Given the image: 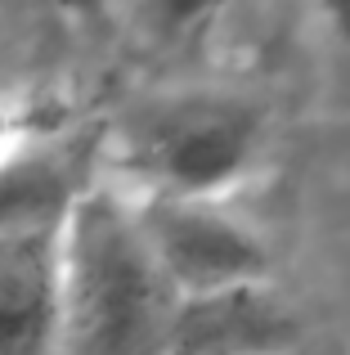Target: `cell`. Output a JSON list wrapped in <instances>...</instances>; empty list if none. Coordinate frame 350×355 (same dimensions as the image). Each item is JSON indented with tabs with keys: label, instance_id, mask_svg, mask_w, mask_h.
<instances>
[{
	"label": "cell",
	"instance_id": "6da1fadb",
	"mask_svg": "<svg viewBox=\"0 0 350 355\" xmlns=\"http://www.w3.org/2000/svg\"><path fill=\"white\" fill-rule=\"evenodd\" d=\"M175 288L153 257L122 180L86 184L59 207V347L162 351Z\"/></svg>",
	"mask_w": 350,
	"mask_h": 355
},
{
	"label": "cell",
	"instance_id": "7a4b0ae2",
	"mask_svg": "<svg viewBox=\"0 0 350 355\" xmlns=\"http://www.w3.org/2000/svg\"><path fill=\"white\" fill-rule=\"evenodd\" d=\"M265 148V113L234 90H184L144 104L117 139L122 184L140 193L229 198Z\"/></svg>",
	"mask_w": 350,
	"mask_h": 355
},
{
	"label": "cell",
	"instance_id": "3957f363",
	"mask_svg": "<svg viewBox=\"0 0 350 355\" xmlns=\"http://www.w3.org/2000/svg\"><path fill=\"white\" fill-rule=\"evenodd\" d=\"M153 257L162 261L175 297H198L234 284L274 279V252L229 198L198 193H140L131 189Z\"/></svg>",
	"mask_w": 350,
	"mask_h": 355
},
{
	"label": "cell",
	"instance_id": "277c9868",
	"mask_svg": "<svg viewBox=\"0 0 350 355\" xmlns=\"http://www.w3.org/2000/svg\"><path fill=\"white\" fill-rule=\"evenodd\" d=\"M301 342L297 311L283 302L274 279L234 284L216 293L180 297L162 333V351H283Z\"/></svg>",
	"mask_w": 350,
	"mask_h": 355
},
{
	"label": "cell",
	"instance_id": "5b68a950",
	"mask_svg": "<svg viewBox=\"0 0 350 355\" xmlns=\"http://www.w3.org/2000/svg\"><path fill=\"white\" fill-rule=\"evenodd\" d=\"M59 347V211L0 220V351Z\"/></svg>",
	"mask_w": 350,
	"mask_h": 355
},
{
	"label": "cell",
	"instance_id": "8992f818",
	"mask_svg": "<svg viewBox=\"0 0 350 355\" xmlns=\"http://www.w3.org/2000/svg\"><path fill=\"white\" fill-rule=\"evenodd\" d=\"M229 5L234 0H117V9H126L162 45H184L207 36Z\"/></svg>",
	"mask_w": 350,
	"mask_h": 355
},
{
	"label": "cell",
	"instance_id": "52a82bcc",
	"mask_svg": "<svg viewBox=\"0 0 350 355\" xmlns=\"http://www.w3.org/2000/svg\"><path fill=\"white\" fill-rule=\"evenodd\" d=\"M319 14H324V27L333 32V41L350 54V0H319Z\"/></svg>",
	"mask_w": 350,
	"mask_h": 355
},
{
	"label": "cell",
	"instance_id": "ba28073f",
	"mask_svg": "<svg viewBox=\"0 0 350 355\" xmlns=\"http://www.w3.org/2000/svg\"><path fill=\"white\" fill-rule=\"evenodd\" d=\"M18 148H23V121L9 113V108H0V175L14 166Z\"/></svg>",
	"mask_w": 350,
	"mask_h": 355
},
{
	"label": "cell",
	"instance_id": "9c48e42d",
	"mask_svg": "<svg viewBox=\"0 0 350 355\" xmlns=\"http://www.w3.org/2000/svg\"><path fill=\"white\" fill-rule=\"evenodd\" d=\"M50 5L72 18H90V14H104V9H117V0H50Z\"/></svg>",
	"mask_w": 350,
	"mask_h": 355
}]
</instances>
